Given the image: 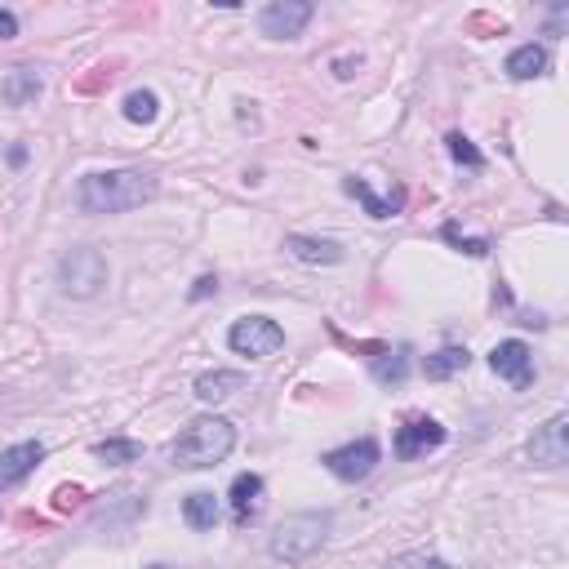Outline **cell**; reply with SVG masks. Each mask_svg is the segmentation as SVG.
Segmentation results:
<instances>
[{
	"label": "cell",
	"mask_w": 569,
	"mask_h": 569,
	"mask_svg": "<svg viewBox=\"0 0 569 569\" xmlns=\"http://www.w3.org/2000/svg\"><path fill=\"white\" fill-rule=\"evenodd\" d=\"M147 569H169V565H147Z\"/></svg>",
	"instance_id": "1f68e13d"
},
{
	"label": "cell",
	"mask_w": 569,
	"mask_h": 569,
	"mask_svg": "<svg viewBox=\"0 0 569 569\" xmlns=\"http://www.w3.org/2000/svg\"><path fill=\"white\" fill-rule=\"evenodd\" d=\"M445 445V427L436 423V418H409L405 427H396V458H423V454H432V449H441Z\"/></svg>",
	"instance_id": "9c48e42d"
},
{
	"label": "cell",
	"mask_w": 569,
	"mask_h": 569,
	"mask_svg": "<svg viewBox=\"0 0 569 569\" xmlns=\"http://www.w3.org/2000/svg\"><path fill=\"white\" fill-rule=\"evenodd\" d=\"M445 147H449V156H454L458 165H467V169H485V156L476 152V143L467 134H449L445 138Z\"/></svg>",
	"instance_id": "cb8c5ba5"
},
{
	"label": "cell",
	"mask_w": 569,
	"mask_h": 569,
	"mask_svg": "<svg viewBox=\"0 0 569 569\" xmlns=\"http://www.w3.org/2000/svg\"><path fill=\"white\" fill-rule=\"evenodd\" d=\"M112 67H94V72H89V76H81V81H76L72 89H76V94H98V89H107V85H112Z\"/></svg>",
	"instance_id": "484cf974"
},
{
	"label": "cell",
	"mask_w": 569,
	"mask_h": 569,
	"mask_svg": "<svg viewBox=\"0 0 569 569\" xmlns=\"http://www.w3.org/2000/svg\"><path fill=\"white\" fill-rule=\"evenodd\" d=\"M18 36V18L9 9H0V41H14Z\"/></svg>",
	"instance_id": "f1b7e54d"
},
{
	"label": "cell",
	"mask_w": 569,
	"mask_h": 569,
	"mask_svg": "<svg viewBox=\"0 0 569 569\" xmlns=\"http://www.w3.org/2000/svg\"><path fill=\"white\" fill-rule=\"evenodd\" d=\"M156 196V178L143 169H107V174H85L76 187L81 214H125Z\"/></svg>",
	"instance_id": "6da1fadb"
},
{
	"label": "cell",
	"mask_w": 569,
	"mask_h": 569,
	"mask_svg": "<svg viewBox=\"0 0 569 569\" xmlns=\"http://www.w3.org/2000/svg\"><path fill=\"white\" fill-rule=\"evenodd\" d=\"M258 507H263V476L241 472L232 481V521L236 525H249L258 516Z\"/></svg>",
	"instance_id": "5bb4252c"
},
{
	"label": "cell",
	"mask_w": 569,
	"mask_h": 569,
	"mask_svg": "<svg viewBox=\"0 0 569 569\" xmlns=\"http://www.w3.org/2000/svg\"><path fill=\"white\" fill-rule=\"evenodd\" d=\"M232 445H236V427L227 423V418H196V423L169 445V458H174V467L201 472V467L223 463V458L232 454Z\"/></svg>",
	"instance_id": "7a4b0ae2"
},
{
	"label": "cell",
	"mask_w": 569,
	"mask_h": 569,
	"mask_svg": "<svg viewBox=\"0 0 569 569\" xmlns=\"http://www.w3.org/2000/svg\"><path fill=\"white\" fill-rule=\"evenodd\" d=\"M467 365H472V352H467V347H441V352H432L423 361V374L432 378V383H441V378L463 374Z\"/></svg>",
	"instance_id": "ac0fdd59"
},
{
	"label": "cell",
	"mask_w": 569,
	"mask_h": 569,
	"mask_svg": "<svg viewBox=\"0 0 569 569\" xmlns=\"http://www.w3.org/2000/svg\"><path fill=\"white\" fill-rule=\"evenodd\" d=\"M45 458V445L41 441H23V445H9L0 449V489H14L18 481L36 472V463Z\"/></svg>",
	"instance_id": "8fae6325"
},
{
	"label": "cell",
	"mask_w": 569,
	"mask_h": 569,
	"mask_svg": "<svg viewBox=\"0 0 569 569\" xmlns=\"http://www.w3.org/2000/svg\"><path fill=\"white\" fill-rule=\"evenodd\" d=\"M489 369H494L503 383H512L516 392H525V387L534 383V352H529V343H521V338H503V343L489 352Z\"/></svg>",
	"instance_id": "ba28073f"
},
{
	"label": "cell",
	"mask_w": 569,
	"mask_h": 569,
	"mask_svg": "<svg viewBox=\"0 0 569 569\" xmlns=\"http://www.w3.org/2000/svg\"><path fill=\"white\" fill-rule=\"evenodd\" d=\"M352 67H361V54H356V58H338V63H334V72L343 76V81H352V76H356Z\"/></svg>",
	"instance_id": "f546056e"
},
{
	"label": "cell",
	"mask_w": 569,
	"mask_h": 569,
	"mask_svg": "<svg viewBox=\"0 0 569 569\" xmlns=\"http://www.w3.org/2000/svg\"><path fill=\"white\" fill-rule=\"evenodd\" d=\"M343 192H347V196H356V201L365 205V214H369V218H396V214H401V205H405V187H396V192L383 201V196L369 192V183H365V178H356V174H352V178H343Z\"/></svg>",
	"instance_id": "4fadbf2b"
},
{
	"label": "cell",
	"mask_w": 569,
	"mask_h": 569,
	"mask_svg": "<svg viewBox=\"0 0 569 569\" xmlns=\"http://www.w3.org/2000/svg\"><path fill=\"white\" fill-rule=\"evenodd\" d=\"M156 112H161V98H156L152 89H129V94H125V121L152 125Z\"/></svg>",
	"instance_id": "ffe728a7"
},
{
	"label": "cell",
	"mask_w": 569,
	"mask_h": 569,
	"mask_svg": "<svg viewBox=\"0 0 569 569\" xmlns=\"http://www.w3.org/2000/svg\"><path fill=\"white\" fill-rule=\"evenodd\" d=\"M285 249H289V258H298L307 267H334L347 258V249L338 241H325V236H289Z\"/></svg>",
	"instance_id": "7c38bea8"
},
{
	"label": "cell",
	"mask_w": 569,
	"mask_h": 569,
	"mask_svg": "<svg viewBox=\"0 0 569 569\" xmlns=\"http://www.w3.org/2000/svg\"><path fill=\"white\" fill-rule=\"evenodd\" d=\"M316 9L307 0H272V5L258 14V32L272 36V41H298L303 27L312 23Z\"/></svg>",
	"instance_id": "52a82bcc"
},
{
	"label": "cell",
	"mask_w": 569,
	"mask_h": 569,
	"mask_svg": "<svg viewBox=\"0 0 569 569\" xmlns=\"http://www.w3.org/2000/svg\"><path fill=\"white\" fill-rule=\"evenodd\" d=\"M209 294H218V276H201V281L192 285V298L201 303V298H209Z\"/></svg>",
	"instance_id": "83f0119b"
},
{
	"label": "cell",
	"mask_w": 569,
	"mask_h": 569,
	"mask_svg": "<svg viewBox=\"0 0 569 569\" xmlns=\"http://www.w3.org/2000/svg\"><path fill=\"white\" fill-rule=\"evenodd\" d=\"M94 458H103L107 467H125V463H138V458H143V445L138 441H98Z\"/></svg>",
	"instance_id": "7402d4cb"
},
{
	"label": "cell",
	"mask_w": 569,
	"mask_h": 569,
	"mask_svg": "<svg viewBox=\"0 0 569 569\" xmlns=\"http://www.w3.org/2000/svg\"><path fill=\"white\" fill-rule=\"evenodd\" d=\"M58 285H63V294L72 298H94L103 294L107 285V258L98 254V249H67L63 258H58Z\"/></svg>",
	"instance_id": "277c9868"
},
{
	"label": "cell",
	"mask_w": 569,
	"mask_h": 569,
	"mask_svg": "<svg viewBox=\"0 0 569 569\" xmlns=\"http://www.w3.org/2000/svg\"><path fill=\"white\" fill-rule=\"evenodd\" d=\"M41 72L36 67H14V72L0 81V98H5V107H27L41 98Z\"/></svg>",
	"instance_id": "9a60e30c"
},
{
	"label": "cell",
	"mask_w": 569,
	"mask_h": 569,
	"mask_svg": "<svg viewBox=\"0 0 569 569\" xmlns=\"http://www.w3.org/2000/svg\"><path fill=\"white\" fill-rule=\"evenodd\" d=\"M241 387H245V374H236V369H209V374L196 378V401L218 405L232 392H241Z\"/></svg>",
	"instance_id": "2e32d148"
},
{
	"label": "cell",
	"mask_w": 569,
	"mask_h": 569,
	"mask_svg": "<svg viewBox=\"0 0 569 569\" xmlns=\"http://www.w3.org/2000/svg\"><path fill=\"white\" fill-rule=\"evenodd\" d=\"M405 374H409V347H387L383 356L374 361V378L378 383H405Z\"/></svg>",
	"instance_id": "44dd1931"
},
{
	"label": "cell",
	"mask_w": 569,
	"mask_h": 569,
	"mask_svg": "<svg viewBox=\"0 0 569 569\" xmlns=\"http://www.w3.org/2000/svg\"><path fill=\"white\" fill-rule=\"evenodd\" d=\"M329 525L334 516L329 512H298V516H285L272 534V556L285 565H303L312 552H321V543L329 538Z\"/></svg>",
	"instance_id": "3957f363"
},
{
	"label": "cell",
	"mask_w": 569,
	"mask_h": 569,
	"mask_svg": "<svg viewBox=\"0 0 569 569\" xmlns=\"http://www.w3.org/2000/svg\"><path fill=\"white\" fill-rule=\"evenodd\" d=\"M441 241H449V245L458 249V254H472V258H485V254H489V241H485V236H463V232H458V223H445V227H441Z\"/></svg>",
	"instance_id": "603a6c76"
},
{
	"label": "cell",
	"mask_w": 569,
	"mask_h": 569,
	"mask_svg": "<svg viewBox=\"0 0 569 569\" xmlns=\"http://www.w3.org/2000/svg\"><path fill=\"white\" fill-rule=\"evenodd\" d=\"M85 507V489L81 485H58L54 489V512H76Z\"/></svg>",
	"instance_id": "d4e9b609"
},
{
	"label": "cell",
	"mask_w": 569,
	"mask_h": 569,
	"mask_svg": "<svg viewBox=\"0 0 569 569\" xmlns=\"http://www.w3.org/2000/svg\"><path fill=\"white\" fill-rule=\"evenodd\" d=\"M507 76L512 81H534V76H547V49L543 45H521L507 54Z\"/></svg>",
	"instance_id": "e0dca14e"
},
{
	"label": "cell",
	"mask_w": 569,
	"mask_h": 569,
	"mask_svg": "<svg viewBox=\"0 0 569 569\" xmlns=\"http://www.w3.org/2000/svg\"><path fill=\"white\" fill-rule=\"evenodd\" d=\"M529 458H534L538 467H561L569 458V418L556 414L552 423H543L534 432V441H529Z\"/></svg>",
	"instance_id": "30bf717a"
},
{
	"label": "cell",
	"mask_w": 569,
	"mask_h": 569,
	"mask_svg": "<svg viewBox=\"0 0 569 569\" xmlns=\"http://www.w3.org/2000/svg\"><path fill=\"white\" fill-rule=\"evenodd\" d=\"M227 343H232L236 356H249V361H267V356H276V352L285 347V329L276 325L272 316H245V321L232 325Z\"/></svg>",
	"instance_id": "5b68a950"
},
{
	"label": "cell",
	"mask_w": 569,
	"mask_h": 569,
	"mask_svg": "<svg viewBox=\"0 0 569 569\" xmlns=\"http://www.w3.org/2000/svg\"><path fill=\"white\" fill-rule=\"evenodd\" d=\"M392 569H449V565L436 561V556H396Z\"/></svg>",
	"instance_id": "4316f807"
},
{
	"label": "cell",
	"mask_w": 569,
	"mask_h": 569,
	"mask_svg": "<svg viewBox=\"0 0 569 569\" xmlns=\"http://www.w3.org/2000/svg\"><path fill=\"white\" fill-rule=\"evenodd\" d=\"M378 458H383V449H378V441H374V436H361V441H352V445H343V449H329L321 463L338 476V481L356 485V481H365V476L374 472Z\"/></svg>",
	"instance_id": "8992f818"
},
{
	"label": "cell",
	"mask_w": 569,
	"mask_h": 569,
	"mask_svg": "<svg viewBox=\"0 0 569 569\" xmlns=\"http://www.w3.org/2000/svg\"><path fill=\"white\" fill-rule=\"evenodd\" d=\"M27 161V147H9V165H23Z\"/></svg>",
	"instance_id": "4dcf8cb0"
},
{
	"label": "cell",
	"mask_w": 569,
	"mask_h": 569,
	"mask_svg": "<svg viewBox=\"0 0 569 569\" xmlns=\"http://www.w3.org/2000/svg\"><path fill=\"white\" fill-rule=\"evenodd\" d=\"M183 521L192 525V529H214L218 525V498L209 494V489H196V494H187L183 498Z\"/></svg>",
	"instance_id": "d6986e66"
}]
</instances>
